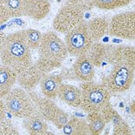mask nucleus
<instances>
[{"mask_svg": "<svg viewBox=\"0 0 135 135\" xmlns=\"http://www.w3.org/2000/svg\"><path fill=\"white\" fill-rule=\"evenodd\" d=\"M133 0H93L94 7L105 10H112L129 5Z\"/></svg>", "mask_w": 135, "mask_h": 135, "instance_id": "23", "label": "nucleus"}, {"mask_svg": "<svg viewBox=\"0 0 135 135\" xmlns=\"http://www.w3.org/2000/svg\"><path fill=\"white\" fill-rule=\"evenodd\" d=\"M110 20L105 17H96L86 22L89 32L94 42H98L108 33Z\"/></svg>", "mask_w": 135, "mask_h": 135, "instance_id": "18", "label": "nucleus"}, {"mask_svg": "<svg viewBox=\"0 0 135 135\" xmlns=\"http://www.w3.org/2000/svg\"><path fill=\"white\" fill-rule=\"evenodd\" d=\"M4 98L6 111L15 117L23 119L35 112L29 92L22 87L12 89Z\"/></svg>", "mask_w": 135, "mask_h": 135, "instance_id": "6", "label": "nucleus"}, {"mask_svg": "<svg viewBox=\"0 0 135 135\" xmlns=\"http://www.w3.org/2000/svg\"><path fill=\"white\" fill-rule=\"evenodd\" d=\"M86 120L88 124L90 134L91 135L100 134L107 124L100 112L88 113Z\"/></svg>", "mask_w": 135, "mask_h": 135, "instance_id": "21", "label": "nucleus"}, {"mask_svg": "<svg viewBox=\"0 0 135 135\" xmlns=\"http://www.w3.org/2000/svg\"><path fill=\"white\" fill-rule=\"evenodd\" d=\"M62 132L66 135H88L90 131L86 120L73 117L68 120L62 128Z\"/></svg>", "mask_w": 135, "mask_h": 135, "instance_id": "19", "label": "nucleus"}, {"mask_svg": "<svg viewBox=\"0 0 135 135\" xmlns=\"http://www.w3.org/2000/svg\"><path fill=\"white\" fill-rule=\"evenodd\" d=\"M81 102L80 107L86 113L100 112L110 104L111 94L102 83L93 81L83 82L80 86Z\"/></svg>", "mask_w": 135, "mask_h": 135, "instance_id": "3", "label": "nucleus"}, {"mask_svg": "<svg viewBox=\"0 0 135 135\" xmlns=\"http://www.w3.org/2000/svg\"><path fill=\"white\" fill-rule=\"evenodd\" d=\"M106 62L111 66L125 65L135 68L134 46L131 45H111L107 46Z\"/></svg>", "mask_w": 135, "mask_h": 135, "instance_id": "10", "label": "nucleus"}, {"mask_svg": "<svg viewBox=\"0 0 135 135\" xmlns=\"http://www.w3.org/2000/svg\"><path fill=\"white\" fill-rule=\"evenodd\" d=\"M107 46L108 44L95 42L86 52V56L89 57L95 67H100L103 62H106Z\"/></svg>", "mask_w": 135, "mask_h": 135, "instance_id": "20", "label": "nucleus"}, {"mask_svg": "<svg viewBox=\"0 0 135 135\" xmlns=\"http://www.w3.org/2000/svg\"><path fill=\"white\" fill-rule=\"evenodd\" d=\"M39 50L37 66L45 74L60 68L68 56L65 42L52 31L42 34Z\"/></svg>", "mask_w": 135, "mask_h": 135, "instance_id": "2", "label": "nucleus"}, {"mask_svg": "<svg viewBox=\"0 0 135 135\" xmlns=\"http://www.w3.org/2000/svg\"><path fill=\"white\" fill-rule=\"evenodd\" d=\"M9 19H10V16L8 14L7 11L5 9V8L2 5H0V26L5 23Z\"/></svg>", "mask_w": 135, "mask_h": 135, "instance_id": "29", "label": "nucleus"}, {"mask_svg": "<svg viewBox=\"0 0 135 135\" xmlns=\"http://www.w3.org/2000/svg\"><path fill=\"white\" fill-rule=\"evenodd\" d=\"M65 45L69 54L80 56L86 54L94 41L90 36L86 22L83 21L65 35Z\"/></svg>", "mask_w": 135, "mask_h": 135, "instance_id": "7", "label": "nucleus"}, {"mask_svg": "<svg viewBox=\"0 0 135 135\" xmlns=\"http://www.w3.org/2000/svg\"><path fill=\"white\" fill-rule=\"evenodd\" d=\"M84 21V12L79 8L66 4L57 12L52 22L56 31L64 33L70 31Z\"/></svg>", "mask_w": 135, "mask_h": 135, "instance_id": "8", "label": "nucleus"}, {"mask_svg": "<svg viewBox=\"0 0 135 135\" xmlns=\"http://www.w3.org/2000/svg\"><path fill=\"white\" fill-rule=\"evenodd\" d=\"M26 41L30 50H36L39 48L42 40V34L40 32L34 29L23 30Z\"/></svg>", "mask_w": 135, "mask_h": 135, "instance_id": "25", "label": "nucleus"}, {"mask_svg": "<svg viewBox=\"0 0 135 135\" xmlns=\"http://www.w3.org/2000/svg\"><path fill=\"white\" fill-rule=\"evenodd\" d=\"M57 97L72 107H80L81 102V90L76 86L62 83L59 88Z\"/></svg>", "mask_w": 135, "mask_h": 135, "instance_id": "15", "label": "nucleus"}, {"mask_svg": "<svg viewBox=\"0 0 135 135\" xmlns=\"http://www.w3.org/2000/svg\"><path fill=\"white\" fill-rule=\"evenodd\" d=\"M29 94L34 105L35 112L45 120L52 123L58 129H62L70 119L69 114L59 107L51 99L41 97L32 91H30Z\"/></svg>", "mask_w": 135, "mask_h": 135, "instance_id": "4", "label": "nucleus"}, {"mask_svg": "<svg viewBox=\"0 0 135 135\" xmlns=\"http://www.w3.org/2000/svg\"><path fill=\"white\" fill-rule=\"evenodd\" d=\"M60 75L62 76L63 80H76L74 73L72 67L70 68H63L61 71Z\"/></svg>", "mask_w": 135, "mask_h": 135, "instance_id": "28", "label": "nucleus"}, {"mask_svg": "<svg viewBox=\"0 0 135 135\" xmlns=\"http://www.w3.org/2000/svg\"><path fill=\"white\" fill-rule=\"evenodd\" d=\"M36 0H0L10 18L22 16L31 17Z\"/></svg>", "mask_w": 135, "mask_h": 135, "instance_id": "11", "label": "nucleus"}, {"mask_svg": "<svg viewBox=\"0 0 135 135\" xmlns=\"http://www.w3.org/2000/svg\"><path fill=\"white\" fill-rule=\"evenodd\" d=\"M76 80L80 82L93 81L95 76V66L86 54L76 57L72 66Z\"/></svg>", "mask_w": 135, "mask_h": 135, "instance_id": "12", "label": "nucleus"}, {"mask_svg": "<svg viewBox=\"0 0 135 135\" xmlns=\"http://www.w3.org/2000/svg\"><path fill=\"white\" fill-rule=\"evenodd\" d=\"M129 107H130V112L131 114L133 115L134 117V114H135V103H134V100H133L130 104H129Z\"/></svg>", "mask_w": 135, "mask_h": 135, "instance_id": "32", "label": "nucleus"}, {"mask_svg": "<svg viewBox=\"0 0 135 135\" xmlns=\"http://www.w3.org/2000/svg\"><path fill=\"white\" fill-rule=\"evenodd\" d=\"M30 50L23 30L11 33L6 36L0 56L2 62L19 74L32 64Z\"/></svg>", "mask_w": 135, "mask_h": 135, "instance_id": "1", "label": "nucleus"}, {"mask_svg": "<svg viewBox=\"0 0 135 135\" xmlns=\"http://www.w3.org/2000/svg\"><path fill=\"white\" fill-rule=\"evenodd\" d=\"M134 68L125 65L112 66L101 83L110 94H120L128 90L134 83Z\"/></svg>", "mask_w": 135, "mask_h": 135, "instance_id": "5", "label": "nucleus"}, {"mask_svg": "<svg viewBox=\"0 0 135 135\" xmlns=\"http://www.w3.org/2000/svg\"><path fill=\"white\" fill-rule=\"evenodd\" d=\"M113 124V134L130 135L132 134L131 129L129 124L123 119V117L117 113L110 121Z\"/></svg>", "mask_w": 135, "mask_h": 135, "instance_id": "24", "label": "nucleus"}, {"mask_svg": "<svg viewBox=\"0 0 135 135\" xmlns=\"http://www.w3.org/2000/svg\"><path fill=\"white\" fill-rule=\"evenodd\" d=\"M2 98L0 97V121L3 120L6 117V108L5 102L2 100Z\"/></svg>", "mask_w": 135, "mask_h": 135, "instance_id": "30", "label": "nucleus"}, {"mask_svg": "<svg viewBox=\"0 0 135 135\" xmlns=\"http://www.w3.org/2000/svg\"><path fill=\"white\" fill-rule=\"evenodd\" d=\"M0 130H1V121H0Z\"/></svg>", "mask_w": 135, "mask_h": 135, "instance_id": "33", "label": "nucleus"}, {"mask_svg": "<svg viewBox=\"0 0 135 135\" xmlns=\"http://www.w3.org/2000/svg\"><path fill=\"white\" fill-rule=\"evenodd\" d=\"M50 9L51 4L48 0H36L30 18L34 20H42L48 16Z\"/></svg>", "mask_w": 135, "mask_h": 135, "instance_id": "22", "label": "nucleus"}, {"mask_svg": "<svg viewBox=\"0 0 135 135\" xmlns=\"http://www.w3.org/2000/svg\"><path fill=\"white\" fill-rule=\"evenodd\" d=\"M62 81L60 74H45L40 83L42 94L45 97L51 100L56 98Z\"/></svg>", "mask_w": 135, "mask_h": 135, "instance_id": "14", "label": "nucleus"}, {"mask_svg": "<svg viewBox=\"0 0 135 135\" xmlns=\"http://www.w3.org/2000/svg\"><path fill=\"white\" fill-rule=\"evenodd\" d=\"M45 73L37 66V65L32 63L24 71L17 74V80L22 88L30 92L40 83Z\"/></svg>", "mask_w": 135, "mask_h": 135, "instance_id": "13", "label": "nucleus"}, {"mask_svg": "<svg viewBox=\"0 0 135 135\" xmlns=\"http://www.w3.org/2000/svg\"><path fill=\"white\" fill-rule=\"evenodd\" d=\"M23 127L32 135H44L51 133L48 132V124L38 114L34 112L30 116L23 118Z\"/></svg>", "mask_w": 135, "mask_h": 135, "instance_id": "16", "label": "nucleus"}, {"mask_svg": "<svg viewBox=\"0 0 135 135\" xmlns=\"http://www.w3.org/2000/svg\"><path fill=\"white\" fill-rule=\"evenodd\" d=\"M19 132L9 120H1L0 134H18Z\"/></svg>", "mask_w": 135, "mask_h": 135, "instance_id": "27", "label": "nucleus"}, {"mask_svg": "<svg viewBox=\"0 0 135 135\" xmlns=\"http://www.w3.org/2000/svg\"><path fill=\"white\" fill-rule=\"evenodd\" d=\"M6 39V34L5 32H0V56H1L2 52V50H3V47H4V45H5Z\"/></svg>", "mask_w": 135, "mask_h": 135, "instance_id": "31", "label": "nucleus"}, {"mask_svg": "<svg viewBox=\"0 0 135 135\" xmlns=\"http://www.w3.org/2000/svg\"><path fill=\"white\" fill-rule=\"evenodd\" d=\"M17 80V73L4 64L0 65V97L4 98Z\"/></svg>", "mask_w": 135, "mask_h": 135, "instance_id": "17", "label": "nucleus"}, {"mask_svg": "<svg viewBox=\"0 0 135 135\" xmlns=\"http://www.w3.org/2000/svg\"><path fill=\"white\" fill-rule=\"evenodd\" d=\"M108 33L111 36L134 40L135 38L134 12H125L114 16L110 20Z\"/></svg>", "mask_w": 135, "mask_h": 135, "instance_id": "9", "label": "nucleus"}, {"mask_svg": "<svg viewBox=\"0 0 135 135\" xmlns=\"http://www.w3.org/2000/svg\"><path fill=\"white\" fill-rule=\"evenodd\" d=\"M66 4L74 6L81 9L83 12L90 11L94 8L93 0H68Z\"/></svg>", "mask_w": 135, "mask_h": 135, "instance_id": "26", "label": "nucleus"}]
</instances>
